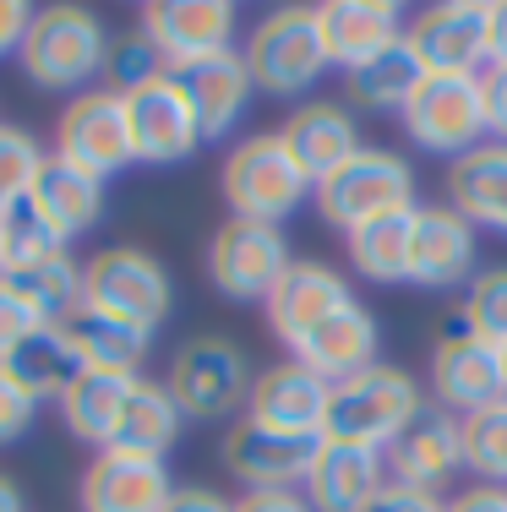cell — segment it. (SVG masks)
Here are the masks:
<instances>
[{
	"label": "cell",
	"instance_id": "1",
	"mask_svg": "<svg viewBox=\"0 0 507 512\" xmlns=\"http://www.w3.org/2000/svg\"><path fill=\"white\" fill-rule=\"evenodd\" d=\"M426 414L420 404V382L398 365H366V371L333 382L328 393V425L322 442H349V447H371L388 453L398 436Z\"/></svg>",
	"mask_w": 507,
	"mask_h": 512
},
{
	"label": "cell",
	"instance_id": "2",
	"mask_svg": "<svg viewBox=\"0 0 507 512\" xmlns=\"http://www.w3.org/2000/svg\"><path fill=\"white\" fill-rule=\"evenodd\" d=\"M22 77L44 93H77L110 66V33L88 6H44L33 11L28 44H22Z\"/></svg>",
	"mask_w": 507,
	"mask_h": 512
},
{
	"label": "cell",
	"instance_id": "3",
	"mask_svg": "<svg viewBox=\"0 0 507 512\" xmlns=\"http://www.w3.org/2000/svg\"><path fill=\"white\" fill-rule=\"evenodd\" d=\"M224 202H229V218H251V224H273L279 229L300 202L311 197V175L295 164L289 142L279 131H262V137H246L235 142L224 158Z\"/></svg>",
	"mask_w": 507,
	"mask_h": 512
},
{
	"label": "cell",
	"instance_id": "4",
	"mask_svg": "<svg viewBox=\"0 0 507 512\" xmlns=\"http://www.w3.org/2000/svg\"><path fill=\"white\" fill-rule=\"evenodd\" d=\"M246 71L251 88L268 93V99H300L322 82V71L333 66L328 50H322L317 33V11L311 6H279L251 28L246 39Z\"/></svg>",
	"mask_w": 507,
	"mask_h": 512
},
{
	"label": "cell",
	"instance_id": "5",
	"mask_svg": "<svg viewBox=\"0 0 507 512\" xmlns=\"http://www.w3.org/2000/svg\"><path fill=\"white\" fill-rule=\"evenodd\" d=\"M251 360L235 338L224 333H197L169 355V398L186 420H224L229 409H240L251 398Z\"/></svg>",
	"mask_w": 507,
	"mask_h": 512
},
{
	"label": "cell",
	"instance_id": "6",
	"mask_svg": "<svg viewBox=\"0 0 507 512\" xmlns=\"http://www.w3.org/2000/svg\"><path fill=\"white\" fill-rule=\"evenodd\" d=\"M317 213L328 218L333 229H360L371 218H388V213H404V207H420L415 202V169L409 158H398L388 148H360L344 169H333L328 180H317Z\"/></svg>",
	"mask_w": 507,
	"mask_h": 512
},
{
	"label": "cell",
	"instance_id": "7",
	"mask_svg": "<svg viewBox=\"0 0 507 512\" xmlns=\"http://www.w3.org/2000/svg\"><path fill=\"white\" fill-rule=\"evenodd\" d=\"M82 306L126 316L137 327H159L169 306H175V284H169V267L159 256H148L142 246H110L93 262H82Z\"/></svg>",
	"mask_w": 507,
	"mask_h": 512
},
{
	"label": "cell",
	"instance_id": "8",
	"mask_svg": "<svg viewBox=\"0 0 507 512\" xmlns=\"http://www.w3.org/2000/svg\"><path fill=\"white\" fill-rule=\"evenodd\" d=\"M409 142H420L426 153H475L486 137V99H480V77H437L431 71L415 88V99L398 109Z\"/></svg>",
	"mask_w": 507,
	"mask_h": 512
},
{
	"label": "cell",
	"instance_id": "9",
	"mask_svg": "<svg viewBox=\"0 0 507 512\" xmlns=\"http://www.w3.org/2000/svg\"><path fill=\"white\" fill-rule=\"evenodd\" d=\"M431 398H437V409L458 414V420H469V414L507 398L502 349L486 344L480 333H469L464 316H453V327L431 349Z\"/></svg>",
	"mask_w": 507,
	"mask_h": 512
},
{
	"label": "cell",
	"instance_id": "10",
	"mask_svg": "<svg viewBox=\"0 0 507 512\" xmlns=\"http://www.w3.org/2000/svg\"><path fill=\"white\" fill-rule=\"evenodd\" d=\"M289 262L295 256H289L284 229L251 224V218H224L208 240V278L229 300H268Z\"/></svg>",
	"mask_w": 507,
	"mask_h": 512
},
{
	"label": "cell",
	"instance_id": "11",
	"mask_svg": "<svg viewBox=\"0 0 507 512\" xmlns=\"http://www.w3.org/2000/svg\"><path fill=\"white\" fill-rule=\"evenodd\" d=\"M55 158L88 169V175L110 180L120 169L137 164V148H131V120H126V99L110 88L99 93H77L66 109H60L55 126Z\"/></svg>",
	"mask_w": 507,
	"mask_h": 512
},
{
	"label": "cell",
	"instance_id": "12",
	"mask_svg": "<svg viewBox=\"0 0 507 512\" xmlns=\"http://www.w3.org/2000/svg\"><path fill=\"white\" fill-rule=\"evenodd\" d=\"M235 17L229 0H153L142 6V33L164 55L169 71H186L197 60L235 50Z\"/></svg>",
	"mask_w": 507,
	"mask_h": 512
},
{
	"label": "cell",
	"instance_id": "13",
	"mask_svg": "<svg viewBox=\"0 0 507 512\" xmlns=\"http://www.w3.org/2000/svg\"><path fill=\"white\" fill-rule=\"evenodd\" d=\"M317 447H322L317 436H289V431H273V425L240 414L224 436V469L246 491H295V485H306Z\"/></svg>",
	"mask_w": 507,
	"mask_h": 512
},
{
	"label": "cell",
	"instance_id": "14",
	"mask_svg": "<svg viewBox=\"0 0 507 512\" xmlns=\"http://www.w3.org/2000/svg\"><path fill=\"white\" fill-rule=\"evenodd\" d=\"M486 22L491 0H442L409 22V44H415L420 66L437 77H480V60H491Z\"/></svg>",
	"mask_w": 507,
	"mask_h": 512
},
{
	"label": "cell",
	"instance_id": "15",
	"mask_svg": "<svg viewBox=\"0 0 507 512\" xmlns=\"http://www.w3.org/2000/svg\"><path fill=\"white\" fill-rule=\"evenodd\" d=\"M262 306H268L273 338L289 344V355H295L328 316L355 306V289H349V278L328 262H289V273L273 284V295L262 300Z\"/></svg>",
	"mask_w": 507,
	"mask_h": 512
},
{
	"label": "cell",
	"instance_id": "16",
	"mask_svg": "<svg viewBox=\"0 0 507 512\" xmlns=\"http://www.w3.org/2000/svg\"><path fill=\"white\" fill-rule=\"evenodd\" d=\"M382 458H388L393 485L442 496L458 480V469H464V420L448 409H426Z\"/></svg>",
	"mask_w": 507,
	"mask_h": 512
},
{
	"label": "cell",
	"instance_id": "17",
	"mask_svg": "<svg viewBox=\"0 0 507 512\" xmlns=\"http://www.w3.org/2000/svg\"><path fill=\"white\" fill-rule=\"evenodd\" d=\"M126 120H131V148H137V164H186L191 153L202 148L197 115H191L186 93H180L175 77L148 82L142 93L126 99Z\"/></svg>",
	"mask_w": 507,
	"mask_h": 512
},
{
	"label": "cell",
	"instance_id": "18",
	"mask_svg": "<svg viewBox=\"0 0 507 512\" xmlns=\"http://www.w3.org/2000/svg\"><path fill=\"white\" fill-rule=\"evenodd\" d=\"M328 393L333 387L322 382L317 371H306L300 360H284V365L257 371L251 398H246V414L262 420V425H273V431L317 436L322 442V425H328Z\"/></svg>",
	"mask_w": 507,
	"mask_h": 512
},
{
	"label": "cell",
	"instance_id": "19",
	"mask_svg": "<svg viewBox=\"0 0 507 512\" xmlns=\"http://www.w3.org/2000/svg\"><path fill=\"white\" fill-rule=\"evenodd\" d=\"M169 77H175L180 93H186L191 115H197L202 142L235 137V126L246 120V109H251V93H257V88H251V71H246V55H240V50L197 60V66L169 71Z\"/></svg>",
	"mask_w": 507,
	"mask_h": 512
},
{
	"label": "cell",
	"instance_id": "20",
	"mask_svg": "<svg viewBox=\"0 0 507 512\" xmlns=\"http://www.w3.org/2000/svg\"><path fill=\"white\" fill-rule=\"evenodd\" d=\"M475 273V224L453 213L448 202L415 207V229H409V284L426 289H453Z\"/></svg>",
	"mask_w": 507,
	"mask_h": 512
},
{
	"label": "cell",
	"instance_id": "21",
	"mask_svg": "<svg viewBox=\"0 0 507 512\" xmlns=\"http://www.w3.org/2000/svg\"><path fill=\"white\" fill-rule=\"evenodd\" d=\"M175 485H169L164 458L137 453H99L82 474V512H164Z\"/></svg>",
	"mask_w": 507,
	"mask_h": 512
},
{
	"label": "cell",
	"instance_id": "22",
	"mask_svg": "<svg viewBox=\"0 0 507 512\" xmlns=\"http://www.w3.org/2000/svg\"><path fill=\"white\" fill-rule=\"evenodd\" d=\"M311 11H317L322 50L344 71H355L360 60L404 39V6H393V0H322Z\"/></svg>",
	"mask_w": 507,
	"mask_h": 512
},
{
	"label": "cell",
	"instance_id": "23",
	"mask_svg": "<svg viewBox=\"0 0 507 512\" xmlns=\"http://www.w3.org/2000/svg\"><path fill=\"white\" fill-rule=\"evenodd\" d=\"M279 137L289 142L295 164L311 175V186H317V180H328L333 169H344L349 158L366 148V142H360L355 115H349L344 104H333V99H306V104H295V109H289V120L279 126Z\"/></svg>",
	"mask_w": 507,
	"mask_h": 512
},
{
	"label": "cell",
	"instance_id": "24",
	"mask_svg": "<svg viewBox=\"0 0 507 512\" xmlns=\"http://www.w3.org/2000/svg\"><path fill=\"white\" fill-rule=\"evenodd\" d=\"M382 485H388V458L382 453L349 442H322L317 463L306 474V502L311 512H366Z\"/></svg>",
	"mask_w": 507,
	"mask_h": 512
},
{
	"label": "cell",
	"instance_id": "25",
	"mask_svg": "<svg viewBox=\"0 0 507 512\" xmlns=\"http://www.w3.org/2000/svg\"><path fill=\"white\" fill-rule=\"evenodd\" d=\"M28 213L50 229L60 246H71V240H82L88 229H99L104 180L88 175V169H77V164H66V158H50L39 186H33V197H28Z\"/></svg>",
	"mask_w": 507,
	"mask_h": 512
},
{
	"label": "cell",
	"instance_id": "26",
	"mask_svg": "<svg viewBox=\"0 0 507 512\" xmlns=\"http://www.w3.org/2000/svg\"><path fill=\"white\" fill-rule=\"evenodd\" d=\"M377 344H382V333H377V316H371L366 306H344L338 316H328V322L317 327V333L306 338V344L295 349V360L306 365V371H317L322 382H344V376H355V371H366V365H377Z\"/></svg>",
	"mask_w": 507,
	"mask_h": 512
},
{
	"label": "cell",
	"instance_id": "27",
	"mask_svg": "<svg viewBox=\"0 0 507 512\" xmlns=\"http://www.w3.org/2000/svg\"><path fill=\"white\" fill-rule=\"evenodd\" d=\"M448 207L464 213L475 229H497V235H507V148L502 142H480L475 153L453 158Z\"/></svg>",
	"mask_w": 507,
	"mask_h": 512
},
{
	"label": "cell",
	"instance_id": "28",
	"mask_svg": "<svg viewBox=\"0 0 507 512\" xmlns=\"http://www.w3.org/2000/svg\"><path fill=\"white\" fill-rule=\"evenodd\" d=\"M0 371H6L28 398H39V404H44V398H66V387L77 382L88 365H82V355H77V344H71L66 327L44 322L39 333H28L6 360H0Z\"/></svg>",
	"mask_w": 507,
	"mask_h": 512
},
{
	"label": "cell",
	"instance_id": "29",
	"mask_svg": "<svg viewBox=\"0 0 507 512\" xmlns=\"http://www.w3.org/2000/svg\"><path fill=\"white\" fill-rule=\"evenodd\" d=\"M142 376H110V371H82L77 382L66 387V398H60V420H66V431L77 436V442L88 447H110L120 420H126V404L131 393H137Z\"/></svg>",
	"mask_w": 507,
	"mask_h": 512
},
{
	"label": "cell",
	"instance_id": "30",
	"mask_svg": "<svg viewBox=\"0 0 507 512\" xmlns=\"http://www.w3.org/2000/svg\"><path fill=\"white\" fill-rule=\"evenodd\" d=\"M60 327L71 333V344H77V355H82L88 371L142 376V360H148V344H153L148 327L126 322V316H110V311H93V306H82L77 316H66Z\"/></svg>",
	"mask_w": 507,
	"mask_h": 512
},
{
	"label": "cell",
	"instance_id": "31",
	"mask_svg": "<svg viewBox=\"0 0 507 512\" xmlns=\"http://www.w3.org/2000/svg\"><path fill=\"white\" fill-rule=\"evenodd\" d=\"M426 77L431 71L420 66L415 44H409V33H404V39H393L388 50L360 60L355 71H344V88H349V99H355L360 109H404Z\"/></svg>",
	"mask_w": 507,
	"mask_h": 512
},
{
	"label": "cell",
	"instance_id": "32",
	"mask_svg": "<svg viewBox=\"0 0 507 512\" xmlns=\"http://www.w3.org/2000/svg\"><path fill=\"white\" fill-rule=\"evenodd\" d=\"M180 425H186V414L175 409V398H169L164 382H137V393H131L126 404V420H120L115 431V453H137V458H164L169 447L180 442ZM104 447V453H110Z\"/></svg>",
	"mask_w": 507,
	"mask_h": 512
},
{
	"label": "cell",
	"instance_id": "33",
	"mask_svg": "<svg viewBox=\"0 0 507 512\" xmlns=\"http://www.w3.org/2000/svg\"><path fill=\"white\" fill-rule=\"evenodd\" d=\"M409 229H415V207L349 229L344 240H349L355 273L371 278V284H409Z\"/></svg>",
	"mask_w": 507,
	"mask_h": 512
},
{
	"label": "cell",
	"instance_id": "34",
	"mask_svg": "<svg viewBox=\"0 0 507 512\" xmlns=\"http://www.w3.org/2000/svg\"><path fill=\"white\" fill-rule=\"evenodd\" d=\"M44 164H50V153H44V142L33 137V131L0 126V218H11V213L28 207Z\"/></svg>",
	"mask_w": 507,
	"mask_h": 512
},
{
	"label": "cell",
	"instance_id": "35",
	"mask_svg": "<svg viewBox=\"0 0 507 512\" xmlns=\"http://www.w3.org/2000/svg\"><path fill=\"white\" fill-rule=\"evenodd\" d=\"M11 284L22 289V295L33 300V311L44 316V322H66V316H77L82 311V262L71 251H60L50 256L44 267H33V273H22V278H11Z\"/></svg>",
	"mask_w": 507,
	"mask_h": 512
},
{
	"label": "cell",
	"instance_id": "36",
	"mask_svg": "<svg viewBox=\"0 0 507 512\" xmlns=\"http://www.w3.org/2000/svg\"><path fill=\"white\" fill-rule=\"evenodd\" d=\"M464 469H475L480 485L507 491V398L464 420Z\"/></svg>",
	"mask_w": 507,
	"mask_h": 512
},
{
	"label": "cell",
	"instance_id": "37",
	"mask_svg": "<svg viewBox=\"0 0 507 512\" xmlns=\"http://www.w3.org/2000/svg\"><path fill=\"white\" fill-rule=\"evenodd\" d=\"M110 93H120V99H131V93H142L148 82H159L169 77V66H164V55L153 50V39L148 33H120V39H110Z\"/></svg>",
	"mask_w": 507,
	"mask_h": 512
},
{
	"label": "cell",
	"instance_id": "38",
	"mask_svg": "<svg viewBox=\"0 0 507 512\" xmlns=\"http://www.w3.org/2000/svg\"><path fill=\"white\" fill-rule=\"evenodd\" d=\"M464 327L469 333H480L486 344H507V267H491V273H480L475 284H469L464 295Z\"/></svg>",
	"mask_w": 507,
	"mask_h": 512
},
{
	"label": "cell",
	"instance_id": "39",
	"mask_svg": "<svg viewBox=\"0 0 507 512\" xmlns=\"http://www.w3.org/2000/svg\"><path fill=\"white\" fill-rule=\"evenodd\" d=\"M60 251H71V246H60L50 229H44L39 218L28 213V207L6 218V278L33 273V267H44V262H50V256H60Z\"/></svg>",
	"mask_w": 507,
	"mask_h": 512
},
{
	"label": "cell",
	"instance_id": "40",
	"mask_svg": "<svg viewBox=\"0 0 507 512\" xmlns=\"http://www.w3.org/2000/svg\"><path fill=\"white\" fill-rule=\"evenodd\" d=\"M39 327H44V316L33 311V300L22 295L11 278H0V360H6L28 333H39Z\"/></svg>",
	"mask_w": 507,
	"mask_h": 512
},
{
	"label": "cell",
	"instance_id": "41",
	"mask_svg": "<svg viewBox=\"0 0 507 512\" xmlns=\"http://www.w3.org/2000/svg\"><path fill=\"white\" fill-rule=\"evenodd\" d=\"M33 414H39V398H28L6 371H0V447L22 442L33 431Z\"/></svg>",
	"mask_w": 507,
	"mask_h": 512
},
{
	"label": "cell",
	"instance_id": "42",
	"mask_svg": "<svg viewBox=\"0 0 507 512\" xmlns=\"http://www.w3.org/2000/svg\"><path fill=\"white\" fill-rule=\"evenodd\" d=\"M480 99H486V137H497L507 148V66L480 71Z\"/></svg>",
	"mask_w": 507,
	"mask_h": 512
},
{
	"label": "cell",
	"instance_id": "43",
	"mask_svg": "<svg viewBox=\"0 0 507 512\" xmlns=\"http://www.w3.org/2000/svg\"><path fill=\"white\" fill-rule=\"evenodd\" d=\"M366 512H448V502L442 496H431V491H409V485H382L377 496H371V507Z\"/></svg>",
	"mask_w": 507,
	"mask_h": 512
},
{
	"label": "cell",
	"instance_id": "44",
	"mask_svg": "<svg viewBox=\"0 0 507 512\" xmlns=\"http://www.w3.org/2000/svg\"><path fill=\"white\" fill-rule=\"evenodd\" d=\"M28 28H33V6H28V0H0V60L22 55Z\"/></svg>",
	"mask_w": 507,
	"mask_h": 512
},
{
	"label": "cell",
	"instance_id": "45",
	"mask_svg": "<svg viewBox=\"0 0 507 512\" xmlns=\"http://www.w3.org/2000/svg\"><path fill=\"white\" fill-rule=\"evenodd\" d=\"M164 512H235V502L219 491H208V485H175V496H169Z\"/></svg>",
	"mask_w": 507,
	"mask_h": 512
},
{
	"label": "cell",
	"instance_id": "46",
	"mask_svg": "<svg viewBox=\"0 0 507 512\" xmlns=\"http://www.w3.org/2000/svg\"><path fill=\"white\" fill-rule=\"evenodd\" d=\"M235 512H311V502L300 491H246Z\"/></svg>",
	"mask_w": 507,
	"mask_h": 512
},
{
	"label": "cell",
	"instance_id": "47",
	"mask_svg": "<svg viewBox=\"0 0 507 512\" xmlns=\"http://www.w3.org/2000/svg\"><path fill=\"white\" fill-rule=\"evenodd\" d=\"M448 512H507V491L502 485H469L464 496H453Z\"/></svg>",
	"mask_w": 507,
	"mask_h": 512
},
{
	"label": "cell",
	"instance_id": "48",
	"mask_svg": "<svg viewBox=\"0 0 507 512\" xmlns=\"http://www.w3.org/2000/svg\"><path fill=\"white\" fill-rule=\"evenodd\" d=\"M486 44H491V66H507V0H491Z\"/></svg>",
	"mask_w": 507,
	"mask_h": 512
},
{
	"label": "cell",
	"instance_id": "49",
	"mask_svg": "<svg viewBox=\"0 0 507 512\" xmlns=\"http://www.w3.org/2000/svg\"><path fill=\"white\" fill-rule=\"evenodd\" d=\"M0 512H22V485L0 469Z\"/></svg>",
	"mask_w": 507,
	"mask_h": 512
},
{
	"label": "cell",
	"instance_id": "50",
	"mask_svg": "<svg viewBox=\"0 0 507 512\" xmlns=\"http://www.w3.org/2000/svg\"><path fill=\"white\" fill-rule=\"evenodd\" d=\"M0 278H6V218H0Z\"/></svg>",
	"mask_w": 507,
	"mask_h": 512
},
{
	"label": "cell",
	"instance_id": "51",
	"mask_svg": "<svg viewBox=\"0 0 507 512\" xmlns=\"http://www.w3.org/2000/svg\"><path fill=\"white\" fill-rule=\"evenodd\" d=\"M502 376H507V344H502Z\"/></svg>",
	"mask_w": 507,
	"mask_h": 512
}]
</instances>
